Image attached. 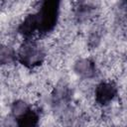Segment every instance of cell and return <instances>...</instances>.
<instances>
[{
	"label": "cell",
	"instance_id": "6da1fadb",
	"mask_svg": "<svg viewBox=\"0 0 127 127\" xmlns=\"http://www.w3.org/2000/svg\"><path fill=\"white\" fill-rule=\"evenodd\" d=\"M59 12H60L59 2L45 1L42 3L38 12L35 13L39 35H46L54 30L59 19Z\"/></svg>",
	"mask_w": 127,
	"mask_h": 127
},
{
	"label": "cell",
	"instance_id": "7a4b0ae2",
	"mask_svg": "<svg viewBox=\"0 0 127 127\" xmlns=\"http://www.w3.org/2000/svg\"><path fill=\"white\" fill-rule=\"evenodd\" d=\"M16 127H38L39 114L32 108L21 105L16 106Z\"/></svg>",
	"mask_w": 127,
	"mask_h": 127
},
{
	"label": "cell",
	"instance_id": "3957f363",
	"mask_svg": "<svg viewBox=\"0 0 127 127\" xmlns=\"http://www.w3.org/2000/svg\"><path fill=\"white\" fill-rule=\"evenodd\" d=\"M117 94L116 86L111 82H100L95 88V101L104 106L109 104Z\"/></svg>",
	"mask_w": 127,
	"mask_h": 127
},
{
	"label": "cell",
	"instance_id": "277c9868",
	"mask_svg": "<svg viewBox=\"0 0 127 127\" xmlns=\"http://www.w3.org/2000/svg\"><path fill=\"white\" fill-rule=\"evenodd\" d=\"M39 47H37L34 43H29L25 46V48L22 50L21 52V61L23 64H36L38 63L41 62V56L42 53L41 51L38 49Z\"/></svg>",
	"mask_w": 127,
	"mask_h": 127
}]
</instances>
